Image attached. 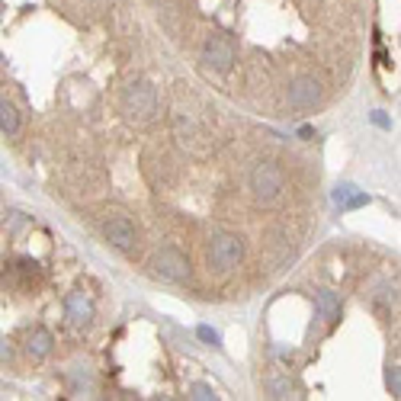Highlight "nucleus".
<instances>
[{
	"mask_svg": "<svg viewBox=\"0 0 401 401\" xmlns=\"http://www.w3.org/2000/svg\"><path fill=\"white\" fill-rule=\"evenodd\" d=\"M26 350L35 356V360L48 356V353H52V334H48L45 328H35L33 334H29V341H26Z\"/></svg>",
	"mask_w": 401,
	"mask_h": 401,
	"instance_id": "obj_11",
	"label": "nucleus"
},
{
	"mask_svg": "<svg viewBox=\"0 0 401 401\" xmlns=\"http://www.w3.org/2000/svg\"><path fill=\"white\" fill-rule=\"evenodd\" d=\"M67 308V321H71L74 328H87L90 318H94V305H90V299L84 292H71L65 302Z\"/></svg>",
	"mask_w": 401,
	"mask_h": 401,
	"instance_id": "obj_7",
	"label": "nucleus"
},
{
	"mask_svg": "<svg viewBox=\"0 0 401 401\" xmlns=\"http://www.w3.org/2000/svg\"><path fill=\"white\" fill-rule=\"evenodd\" d=\"M209 260L215 270H234L244 260V241L231 231H221L212 238V248H209Z\"/></svg>",
	"mask_w": 401,
	"mask_h": 401,
	"instance_id": "obj_3",
	"label": "nucleus"
},
{
	"mask_svg": "<svg viewBox=\"0 0 401 401\" xmlns=\"http://www.w3.org/2000/svg\"><path fill=\"white\" fill-rule=\"evenodd\" d=\"M321 103V84L314 77H299L289 84V106L305 113V109H314Z\"/></svg>",
	"mask_w": 401,
	"mask_h": 401,
	"instance_id": "obj_6",
	"label": "nucleus"
},
{
	"mask_svg": "<svg viewBox=\"0 0 401 401\" xmlns=\"http://www.w3.org/2000/svg\"><path fill=\"white\" fill-rule=\"evenodd\" d=\"M388 388H392V395H398L401 398V366L388 369Z\"/></svg>",
	"mask_w": 401,
	"mask_h": 401,
	"instance_id": "obj_14",
	"label": "nucleus"
},
{
	"mask_svg": "<svg viewBox=\"0 0 401 401\" xmlns=\"http://www.w3.org/2000/svg\"><path fill=\"white\" fill-rule=\"evenodd\" d=\"M151 267H154V273H158L160 280H167V282L189 280V260L174 248H160L158 254H154Z\"/></svg>",
	"mask_w": 401,
	"mask_h": 401,
	"instance_id": "obj_4",
	"label": "nucleus"
},
{
	"mask_svg": "<svg viewBox=\"0 0 401 401\" xmlns=\"http://www.w3.org/2000/svg\"><path fill=\"white\" fill-rule=\"evenodd\" d=\"M314 305H318V314L328 321V328H334L337 321H341V299L328 289H318L314 292Z\"/></svg>",
	"mask_w": 401,
	"mask_h": 401,
	"instance_id": "obj_9",
	"label": "nucleus"
},
{
	"mask_svg": "<svg viewBox=\"0 0 401 401\" xmlns=\"http://www.w3.org/2000/svg\"><path fill=\"white\" fill-rule=\"evenodd\" d=\"M270 392H273L276 398H289V395H292V385H289V379H282V375H270Z\"/></svg>",
	"mask_w": 401,
	"mask_h": 401,
	"instance_id": "obj_13",
	"label": "nucleus"
},
{
	"mask_svg": "<svg viewBox=\"0 0 401 401\" xmlns=\"http://www.w3.org/2000/svg\"><path fill=\"white\" fill-rule=\"evenodd\" d=\"M196 334H199V341H206V344H219V334H215L209 324H199V331H196Z\"/></svg>",
	"mask_w": 401,
	"mask_h": 401,
	"instance_id": "obj_16",
	"label": "nucleus"
},
{
	"mask_svg": "<svg viewBox=\"0 0 401 401\" xmlns=\"http://www.w3.org/2000/svg\"><path fill=\"white\" fill-rule=\"evenodd\" d=\"M122 109L132 122H148L154 113H158V94L148 80H135L132 87L126 90V100H122Z\"/></svg>",
	"mask_w": 401,
	"mask_h": 401,
	"instance_id": "obj_2",
	"label": "nucleus"
},
{
	"mask_svg": "<svg viewBox=\"0 0 401 401\" xmlns=\"http://www.w3.org/2000/svg\"><path fill=\"white\" fill-rule=\"evenodd\" d=\"M282 187H286V177L276 167L273 160H260L254 170H251V193L257 202H273L280 199Z\"/></svg>",
	"mask_w": 401,
	"mask_h": 401,
	"instance_id": "obj_1",
	"label": "nucleus"
},
{
	"mask_svg": "<svg viewBox=\"0 0 401 401\" xmlns=\"http://www.w3.org/2000/svg\"><path fill=\"white\" fill-rule=\"evenodd\" d=\"M0 132L7 135V138H13L16 132H20V113H16L13 103H0Z\"/></svg>",
	"mask_w": 401,
	"mask_h": 401,
	"instance_id": "obj_12",
	"label": "nucleus"
},
{
	"mask_svg": "<svg viewBox=\"0 0 401 401\" xmlns=\"http://www.w3.org/2000/svg\"><path fill=\"white\" fill-rule=\"evenodd\" d=\"M334 202L341 209H363V206H369V196L363 189H356L353 183H341L334 189Z\"/></svg>",
	"mask_w": 401,
	"mask_h": 401,
	"instance_id": "obj_10",
	"label": "nucleus"
},
{
	"mask_svg": "<svg viewBox=\"0 0 401 401\" xmlns=\"http://www.w3.org/2000/svg\"><path fill=\"white\" fill-rule=\"evenodd\" d=\"M189 392H193V398H199V401H209V398H215L212 385H202V382H196V385L189 388Z\"/></svg>",
	"mask_w": 401,
	"mask_h": 401,
	"instance_id": "obj_15",
	"label": "nucleus"
},
{
	"mask_svg": "<svg viewBox=\"0 0 401 401\" xmlns=\"http://www.w3.org/2000/svg\"><path fill=\"white\" fill-rule=\"evenodd\" d=\"M202 61L212 71H231L234 65V45L228 35H209L206 45H202Z\"/></svg>",
	"mask_w": 401,
	"mask_h": 401,
	"instance_id": "obj_5",
	"label": "nucleus"
},
{
	"mask_svg": "<svg viewBox=\"0 0 401 401\" xmlns=\"http://www.w3.org/2000/svg\"><path fill=\"white\" fill-rule=\"evenodd\" d=\"M312 135H314L312 126H302V128H299V138H312Z\"/></svg>",
	"mask_w": 401,
	"mask_h": 401,
	"instance_id": "obj_18",
	"label": "nucleus"
},
{
	"mask_svg": "<svg viewBox=\"0 0 401 401\" xmlns=\"http://www.w3.org/2000/svg\"><path fill=\"white\" fill-rule=\"evenodd\" d=\"M106 241L116 251H132L135 244V228L128 219H109L106 221Z\"/></svg>",
	"mask_w": 401,
	"mask_h": 401,
	"instance_id": "obj_8",
	"label": "nucleus"
},
{
	"mask_svg": "<svg viewBox=\"0 0 401 401\" xmlns=\"http://www.w3.org/2000/svg\"><path fill=\"white\" fill-rule=\"evenodd\" d=\"M373 122H375V126H379V128H388V119H385V116H382V113H373Z\"/></svg>",
	"mask_w": 401,
	"mask_h": 401,
	"instance_id": "obj_17",
	"label": "nucleus"
}]
</instances>
